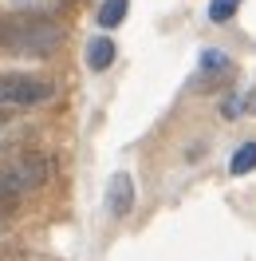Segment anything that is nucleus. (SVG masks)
<instances>
[{
  "mask_svg": "<svg viewBox=\"0 0 256 261\" xmlns=\"http://www.w3.org/2000/svg\"><path fill=\"white\" fill-rule=\"evenodd\" d=\"M126 12H130V0H103L99 4V28H118L122 20H126Z\"/></svg>",
  "mask_w": 256,
  "mask_h": 261,
  "instance_id": "nucleus-7",
  "label": "nucleus"
},
{
  "mask_svg": "<svg viewBox=\"0 0 256 261\" xmlns=\"http://www.w3.org/2000/svg\"><path fill=\"white\" fill-rule=\"evenodd\" d=\"M8 123H12V115H8V111H0V130L8 127Z\"/></svg>",
  "mask_w": 256,
  "mask_h": 261,
  "instance_id": "nucleus-11",
  "label": "nucleus"
},
{
  "mask_svg": "<svg viewBox=\"0 0 256 261\" xmlns=\"http://www.w3.org/2000/svg\"><path fill=\"white\" fill-rule=\"evenodd\" d=\"M229 170H233L237 178L252 174V170H256V143H240L237 154H233V163H229Z\"/></svg>",
  "mask_w": 256,
  "mask_h": 261,
  "instance_id": "nucleus-8",
  "label": "nucleus"
},
{
  "mask_svg": "<svg viewBox=\"0 0 256 261\" xmlns=\"http://www.w3.org/2000/svg\"><path fill=\"white\" fill-rule=\"evenodd\" d=\"M51 95H55V83L51 80L20 75V71L0 75V107H36V103H48Z\"/></svg>",
  "mask_w": 256,
  "mask_h": 261,
  "instance_id": "nucleus-3",
  "label": "nucleus"
},
{
  "mask_svg": "<svg viewBox=\"0 0 256 261\" xmlns=\"http://www.w3.org/2000/svg\"><path fill=\"white\" fill-rule=\"evenodd\" d=\"M240 0H209V20L213 24H229V20L237 16Z\"/></svg>",
  "mask_w": 256,
  "mask_h": 261,
  "instance_id": "nucleus-9",
  "label": "nucleus"
},
{
  "mask_svg": "<svg viewBox=\"0 0 256 261\" xmlns=\"http://www.w3.org/2000/svg\"><path fill=\"white\" fill-rule=\"evenodd\" d=\"M111 64H114V44L107 36H95V40L87 44V67H91V71H107Z\"/></svg>",
  "mask_w": 256,
  "mask_h": 261,
  "instance_id": "nucleus-6",
  "label": "nucleus"
},
{
  "mask_svg": "<svg viewBox=\"0 0 256 261\" xmlns=\"http://www.w3.org/2000/svg\"><path fill=\"white\" fill-rule=\"evenodd\" d=\"M248 111H256V91H252V95H248Z\"/></svg>",
  "mask_w": 256,
  "mask_h": 261,
  "instance_id": "nucleus-12",
  "label": "nucleus"
},
{
  "mask_svg": "<svg viewBox=\"0 0 256 261\" xmlns=\"http://www.w3.org/2000/svg\"><path fill=\"white\" fill-rule=\"evenodd\" d=\"M233 75V60L217 48L201 51V67H197V87H213L217 80H229Z\"/></svg>",
  "mask_w": 256,
  "mask_h": 261,
  "instance_id": "nucleus-5",
  "label": "nucleus"
},
{
  "mask_svg": "<svg viewBox=\"0 0 256 261\" xmlns=\"http://www.w3.org/2000/svg\"><path fill=\"white\" fill-rule=\"evenodd\" d=\"M107 214L111 218H126L130 210H134V178H130L126 170L122 174H114L111 178V186H107Z\"/></svg>",
  "mask_w": 256,
  "mask_h": 261,
  "instance_id": "nucleus-4",
  "label": "nucleus"
},
{
  "mask_svg": "<svg viewBox=\"0 0 256 261\" xmlns=\"http://www.w3.org/2000/svg\"><path fill=\"white\" fill-rule=\"evenodd\" d=\"M0 210H4V206H0Z\"/></svg>",
  "mask_w": 256,
  "mask_h": 261,
  "instance_id": "nucleus-13",
  "label": "nucleus"
},
{
  "mask_svg": "<svg viewBox=\"0 0 256 261\" xmlns=\"http://www.w3.org/2000/svg\"><path fill=\"white\" fill-rule=\"evenodd\" d=\"M63 44V28L44 12H12L0 16V48L12 56H51Z\"/></svg>",
  "mask_w": 256,
  "mask_h": 261,
  "instance_id": "nucleus-1",
  "label": "nucleus"
},
{
  "mask_svg": "<svg viewBox=\"0 0 256 261\" xmlns=\"http://www.w3.org/2000/svg\"><path fill=\"white\" fill-rule=\"evenodd\" d=\"M20 8H32V12H44V8H59L63 0H16Z\"/></svg>",
  "mask_w": 256,
  "mask_h": 261,
  "instance_id": "nucleus-10",
  "label": "nucleus"
},
{
  "mask_svg": "<svg viewBox=\"0 0 256 261\" xmlns=\"http://www.w3.org/2000/svg\"><path fill=\"white\" fill-rule=\"evenodd\" d=\"M51 178V159L48 154H20V159H12V163L0 166V206L8 210L16 198L32 194V190H40L44 182Z\"/></svg>",
  "mask_w": 256,
  "mask_h": 261,
  "instance_id": "nucleus-2",
  "label": "nucleus"
}]
</instances>
